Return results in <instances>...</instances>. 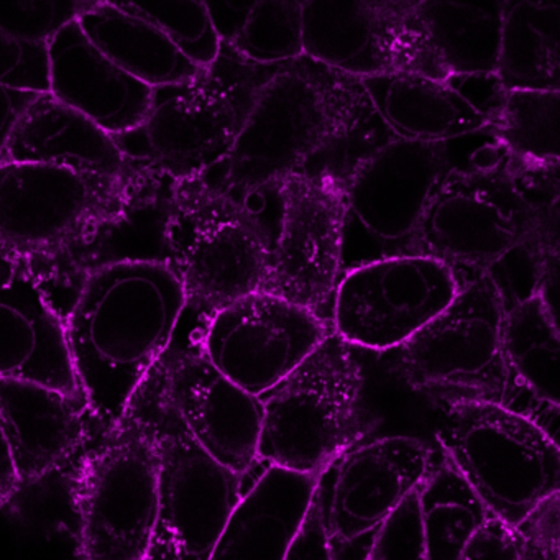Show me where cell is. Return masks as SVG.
Listing matches in <instances>:
<instances>
[{
  "label": "cell",
  "mask_w": 560,
  "mask_h": 560,
  "mask_svg": "<svg viewBox=\"0 0 560 560\" xmlns=\"http://www.w3.org/2000/svg\"><path fill=\"white\" fill-rule=\"evenodd\" d=\"M185 310V293L168 265L120 264L84 278L63 329L94 419L107 428L127 411Z\"/></svg>",
  "instance_id": "cell-1"
},
{
  "label": "cell",
  "mask_w": 560,
  "mask_h": 560,
  "mask_svg": "<svg viewBox=\"0 0 560 560\" xmlns=\"http://www.w3.org/2000/svg\"><path fill=\"white\" fill-rule=\"evenodd\" d=\"M370 109L360 81L307 57L290 61L261 88L231 153L199 179L231 191L313 178L327 150Z\"/></svg>",
  "instance_id": "cell-2"
},
{
  "label": "cell",
  "mask_w": 560,
  "mask_h": 560,
  "mask_svg": "<svg viewBox=\"0 0 560 560\" xmlns=\"http://www.w3.org/2000/svg\"><path fill=\"white\" fill-rule=\"evenodd\" d=\"M159 415L152 369L78 468V560H147L159 511Z\"/></svg>",
  "instance_id": "cell-3"
},
{
  "label": "cell",
  "mask_w": 560,
  "mask_h": 560,
  "mask_svg": "<svg viewBox=\"0 0 560 560\" xmlns=\"http://www.w3.org/2000/svg\"><path fill=\"white\" fill-rule=\"evenodd\" d=\"M504 311L487 277L467 284L455 300L398 349L393 370L412 395L455 401H487L533 419L556 434L559 406L542 405L511 378L503 355Z\"/></svg>",
  "instance_id": "cell-4"
},
{
  "label": "cell",
  "mask_w": 560,
  "mask_h": 560,
  "mask_svg": "<svg viewBox=\"0 0 560 560\" xmlns=\"http://www.w3.org/2000/svg\"><path fill=\"white\" fill-rule=\"evenodd\" d=\"M287 63L255 65L222 45L196 80L153 91L142 126L113 137L127 163L182 183L231 153L264 84Z\"/></svg>",
  "instance_id": "cell-5"
},
{
  "label": "cell",
  "mask_w": 560,
  "mask_h": 560,
  "mask_svg": "<svg viewBox=\"0 0 560 560\" xmlns=\"http://www.w3.org/2000/svg\"><path fill=\"white\" fill-rule=\"evenodd\" d=\"M150 175L142 168L117 178L65 166L0 163V254L38 287L120 212Z\"/></svg>",
  "instance_id": "cell-6"
},
{
  "label": "cell",
  "mask_w": 560,
  "mask_h": 560,
  "mask_svg": "<svg viewBox=\"0 0 560 560\" xmlns=\"http://www.w3.org/2000/svg\"><path fill=\"white\" fill-rule=\"evenodd\" d=\"M363 375L352 347L330 334L277 388L261 396L258 462L324 475L360 431Z\"/></svg>",
  "instance_id": "cell-7"
},
{
  "label": "cell",
  "mask_w": 560,
  "mask_h": 560,
  "mask_svg": "<svg viewBox=\"0 0 560 560\" xmlns=\"http://www.w3.org/2000/svg\"><path fill=\"white\" fill-rule=\"evenodd\" d=\"M438 442L491 516L517 526L559 493L560 452L533 419L487 401L444 405Z\"/></svg>",
  "instance_id": "cell-8"
},
{
  "label": "cell",
  "mask_w": 560,
  "mask_h": 560,
  "mask_svg": "<svg viewBox=\"0 0 560 560\" xmlns=\"http://www.w3.org/2000/svg\"><path fill=\"white\" fill-rule=\"evenodd\" d=\"M166 247L186 310L206 320L261 291L273 257L258 222L199 178L176 183Z\"/></svg>",
  "instance_id": "cell-9"
},
{
  "label": "cell",
  "mask_w": 560,
  "mask_h": 560,
  "mask_svg": "<svg viewBox=\"0 0 560 560\" xmlns=\"http://www.w3.org/2000/svg\"><path fill=\"white\" fill-rule=\"evenodd\" d=\"M559 225V206L527 205L511 166L490 178L445 176L425 209L419 245L422 255L454 271L462 290L483 278L516 245L560 254Z\"/></svg>",
  "instance_id": "cell-10"
},
{
  "label": "cell",
  "mask_w": 560,
  "mask_h": 560,
  "mask_svg": "<svg viewBox=\"0 0 560 560\" xmlns=\"http://www.w3.org/2000/svg\"><path fill=\"white\" fill-rule=\"evenodd\" d=\"M444 179L438 143L396 139L370 156L343 191L342 275L422 255L419 229Z\"/></svg>",
  "instance_id": "cell-11"
},
{
  "label": "cell",
  "mask_w": 560,
  "mask_h": 560,
  "mask_svg": "<svg viewBox=\"0 0 560 560\" xmlns=\"http://www.w3.org/2000/svg\"><path fill=\"white\" fill-rule=\"evenodd\" d=\"M156 365V363H155ZM160 386L159 511L147 560H208L244 478L212 460L186 432Z\"/></svg>",
  "instance_id": "cell-12"
},
{
  "label": "cell",
  "mask_w": 560,
  "mask_h": 560,
  "mask_svg": "<svg viewBox=\"0 0 560 560\" xmlns=\"http://www.w3.org/2000/svg\"><path fill=\"white\" fill-rule=\"evenodd\" d=\"M304 57L353 80L421 74L445 81L416 2H303Z\"/></svg>",
  "instance_id": "cell-13"
},
{
  "label": "cell",
  "mask_w": 560,
  "mask_h": 560,
  "mask_svg": "<svg viewBox=\"0 0 560 560\" xmlns=\"http://www.w3.org/2000/svg\"><path fill=\"white\" fill-rule=\"evenodd\" d=\"M460 291L454 271L435 260L389 258L342 275L334 296V334L359 349H398L435 319Z\"/></svg>",
  "instance_id": "cell-14"
},
{
  "label": "cell",
  "mask_w": 560,
  "mask_h": 560,
  "mask_svg": "<svg viewBox=\"0 0 560 560\" xmlns=\"http://www.w3.org/2000/svg\"><path fill=\"white\" fill-rule=\"evenodd\" d=\"M205 323L185 310L155 366L166 399L192 441L221 467L245 477L258 462L264 406L206 359L199 346Z\"/></svg>",
  "instance_id": "cell-15"
},
{
  "label": "cell",
  "mask_w": 560,
  "mask_h": 560,
  "mask_svg": "<svg viewBox=\"0 0 560 560\" xmlns=\"http://www.w3.org/2000/svg\"><path fill=\"white\" fill-rule=\"evenodd\" d=\"M330 334V323L316 314L257 291L209 317L199 332V346L225 378L261 398Z\"/></svg>",
  "instance_id": "cell-16"
},
{
  "label": "cell",
  "mask_w": 560,
  "mask_h": 560,
  "mask_svg": "<svg viewBox=\"0 0 560 560\" xmlns=\"http://www.w3.org/2000/svg\"><path fill=\"white\" fill-rule=\"evenodd\" d=\"M281 195L280 234L261 291L330 323L342 277L343 189L290 176L281 179Z\"/></svg>",
  "instance_id": "cell-17"
},
{
  "label": "cell",
  "mask_w": 560,
  "mask_h": 560,
  "mask_svg": "<svg viewBox=\"0 0 560 560\" xmlns=\"http://www.w3.org/2000/svg\"><path fill=\"white\" fill-rule=\"evenodd\" d=\"M336 465L327 493L320 478V493L327 533L342 546L372 534L434 467L428 444L408 435L375 439L347 451Z\"/></svg>",
  "instance_id": "cell-18"
},
{
  "label": "cell",
  "mask_w": 560,
  "mask_h": 560,
  "mask_svg": "<svg viewBox=\"0 0 560 560\" xmlns=\"http://www.w3.org/2000/svg\"><path fill=\"white\" fill-rule=\"evenodd\" d=\"M175 188L172 178L152 172L120 212L103 222L38 284L61 320L93 271L120 264L168 265L166 225Z\"/></svg>",
  "instance_id": "cell-19"
},
{
  "label": "cell",
  "mask_w": 560,
  "mask_h": 560,
  "mask_svg": "<svg viewBox=\"0 0 560 560\" xmlns=\"http://www.w3.org/2000/svg\"><path fill=\"white\" fill-rule=\"evenodd\" d=\"M50 94L110 137L142 126L153 90L124 73L90 44L78 21L48 45Z\"/></svg>",
  "instance_id": "cell-20"
},
{
  "label": "cell",
  "mask_w": 560,
  "mask_h": 560,
  "mask_svg": "<svg viewBox=\"0 0 560 560\" xmlns=\"http://www.w3.org/2000/svg\"><path fill=\"white\" fill-rule=\"evenodd\" d=\"M84 399L24 380H0V429L21 483L38 480L73 457L90 434Z\"/></svg>",
  "instance_id": "cell-21"
},
{
  "label": "cell",
  "mask_w": 560,
  "mask_h": 560,
  "mask_svg": "<svg viewBox=\"0 0 560 560\" xmlns=\"http://www.w3.org/2000/svg\"><path fill=\"white\" fill-rule=\"evenodd\" d=\"M0 380L38 383L84 399L63 320L25 273L0 288Z\"/></svg>",
  "instance_id": "cell-22"
},
{
  "label": "cell",
  "mask_w": 560,
  "mask_h": 560,
  "mask_svg": "<svg viewBox=\"0 0 560 560\" xmlns=\"http://www.w3.org/2000/svg\"><path fill=\"white\" fill-rule=\"evenodd\" d=\"M320 477L265 468L242 494L208 560H284Z\"/></svg>",
  "instance_id": "cell-23"
},
{
  "label": "cell",
  "mask_w": 560,
  "mask_h": 560,
  "mask_svg": "<svg viewBox=\"0 0 560 560\" xmlns=\"http://www.w3.org/2000/svg\"><path fill=\"white\" fill-rule=\"evenodd\" d=\"M0 163H37L103 175H132L109 133L71 107L40 94L15 129Z\"/></svg>",
  "instance_id": "cell-24"
},
{
  "label": "cell",
  "mask_w": 560,
  "mask_h": 560,
  "mask_svg": "<svg viewBox=\"0 0 560 560\" xmlns=\"http://www.w3.org/2000/svg\"><path fill=\"white\" fill-rule=\"evenodd\" d=\"M360 84L380 119L401 140L441 143L490 124L444 81L401 73Z\"/></svg>",
  "instance_id": "cell-25"
},
{
  "label": "cell",
  "mask_w": 560,
  "mask_h": 560,
  "mask_svg": "<svg viewBox=\"0 0 560 560\" xmlns=\"http://www.w3.org/2000/svg\"><path fill=\"white\" fill-rule=\"evenodd\" d=\"M78 25L110 63L150 90L189 83L205 71L186 60L159 28L124 11L119 2H88Z\"/></svg>",
  "instance_id": "cell-26"
},
{
  "label": "cell",
  "mask_w": 560,
  "mask_h": 560,
  "mask_svg": "<svg viewBox=\"0 0 560 560\" xmlns=\"http://www.w3.org/2000/svg\"><path fill=\"white\" fill-rule=\"evenodd\" d=\"M497 77L504 91H560V2H503Z\"/></svg>",
  "instance_id": "cell-27"
},
{
  "label": "cell",
  "mask_w": 560,
  "mask_h": 560,
  "mask_svg": "<svg viewBox=\"0 0 560 560\" xmlns=\"http://www.w3.org/2000/svg\"><path fill=\"white\" fill-rule=\"evenodd\" d=\"M416 11L447 78L497 73L503 2H416Z\"/></svg>",
  "instance_id": "cell-28"
},
{
  "label": "cell",
  "mask_w": 560,
  "mask_h": 560,
  "mask_svg": "<svg viewBox=\"0 0 560 560\" xmlns=\"http://www.w3.org/2000/svg\"><path fill=\"white\" fill-rule=\"evenodd\" d=\"M501 342L513 382L542 405L559 406V319L539 298L504 313Z\"/></svg>",
  "instance_id": "cell-29"
},
{
  "label": "cell",
  "mask_w": 560,
  "mask_h": 560,
  "mask_svg": "<svg viewBox=\"0 0 560 560\" xmlns=\"http://www.w3.org/2000/svg\"><path fill=\"white\" fill-rule=\"evenodd\" d=\"M419 508L428 560H458L468 537L491 516L444 457L419 487Z\"/></svg>",
  "instance_id": "cell-30"
},
{
  "label": "cell",
  "mask_w": 560,
  "mask_h": 560,
  "mask_svg": "<svg viewBox=\"0 0 560 560\" xmlns=\"http://www.w3.org/2000/svg\"><path fill=\"white\" fill-rule=\"evenodd\" d=\"M559 107L560 91H508L493 126L516 159L560 162Z\"/></svg>",
  "instance_id": "cell-31"
},
{
  "label": "cell",
  "mask_w": 560,
  "mask_h": 560,
  "mask_svg": "<svg viewBox=\"0 0 560 560\" xmlns=\"http://www.w3.org/2000/svg\"><path fill=\"white\" fill-rule=\"evenodd\" d=\"M231 47L255 65H281L304 57L303 2H254Z\"/></svg>",
  "instance_id": "cell-32"
},
{
  "label": "cell",
  "mask_w": 560,
  "mask_h": 560,
  "mask_svg": "<svg viewBox=\"0 0 560 560\" xmlns=\"http://www.w3.org/2000/svg\"><path fill=\"white\" fill-rule=\"evenodd\" d=\"M119 5L159 28L199 70H208L218 60L222 44L206 2H129Z\"/></svg>",
  "instance_id": "cell-33"
},
{
  "label": "cell",
  "mask_w": 560,
  "mask_h": 560,
  "mask_svg": "<svg viewBox=\"0 0 560 560\" xmlns=\"http://www.w3.org/2000/svg\"><path fill=\"white\" fill-rule=\"evenodd\" d=\"M438 150L445 176L458 178L503 175L514 162L513 153L504 145L493 124L438 143Z\"/></svg>",
  "instance_id": "cell-34"
},
{
  "label": "cell",
  "mask_w": 560,
  "mask_h": 560,
  "mask_svg": "<svg viewBox=\"0 0 560 560\" xmlns=\"http://www.w3.org/2000/svg\"><path fill=\"white\" fill-rule=\"evenodd\" d=\"M88 2H44V0H0V32L27 42L44 45L78 21Z\"/></svg>",
  "instance_id": "cell-35"
},
{
  "label": "cell",
  "mask_w": 560,
  "mask_h": 560,
  "mask_svg": "<svg viewBox=\"0 0 560 560\" xmlns=\"http://www.w3.org/2000/svg\"><path fill=\"white\" fill-rule=\"evenodd\" d=\"M369 550L375 560H428L419 488L373 530Z\"/></svg>",
  "instance_id": "cell-36"
},
{
  "label": "cell",
  "mask_w": 560,
  "mask_h": 560,
  "mask_svg": "<svg viewBox=\"0 0 560 560\" xmlns=\"http://www.w3.org/2000/svg\"><path fill=\"white\" fill-rule=\"evenodd\" d=\"M0 86L50 93L48 47L27 44L0 32Z\"/></svg>",
  "instance_id": "cell-37"
},
{
  "label": "cell",
  "mask_w": 560,
  "mask_h": 560,
  "mask_svg": "<svg viewBox=\"0 0 560 560\" xmlns=\"http://www.w3.org/2000/svg\"><path fill=\"white\" fill-rule=\"evenodd\" d=\"M524 549L526 542L516 526L490 516L468 537L458 560H517Z\"/></svg>",
  "instance_id": "cell-38"
},
{
  "label": "cell",
  "mask_w": 560,
  "mask_h": 560,
  "mask_svg": "<svg viewBox=\"0 0 560 560\" xmlns=\"http://www.w3.org/2000/svg\"><path fill=\"white\" fill-rule=\"evenodd\" d=\"M444 83L490 124L500 114L508 93L497 73L452 74Z\"/></svg>",
  "instance_id": "cell-39"
},
{
  "label": "cell",
  "mask_w": 560,
  "mask_h": 560,
  "mask_svg": "<svg viewBox=\"0 0 560 560\" xmlns=\"http://www.w3.org/2000/svg\"><path fill=\"white\" fill-rule=\"evenodd\" d=\"M284 560H336L334 544L327 533L326 520H324L320 483L310 511H307L306 520H304L298 536L294 537Z\"/></svg>",
  "instance_id": "cell-40"
},
{
  "label": "cell",
  "mask_w": 560,
  "mask_h": 560,
  "mask_svg": "<svg viewBox=\"0 0 560 560\" xmlns=\"http://www.w3.org/2000/svg\"><path fill=\"white\" fill-rule=\"evenodd\" d=\"M516 527L527 546L560 553L559 493L540 501Z\"/></svg>",
  "instance_id": "cell-41"
},
{
  "label": "cell",
  "mask_w": 560,
  "mask_h": 560,
  "mask_svg": "<svg viewBox=\"0 0 560 560\" xmlns=\"http://www.w3.org/2000/svg\"><path fill=\"white\" fill-rule=\"evenodd\" d=\"M40 96L38 93L12 90L0 86V162L4 159L9 142L32 104Z\"/></svg>",
  "instance_id": "cell-42"
},
{
  "label": "cell",
  "mask_w": 560,
  "mask_h": 560,
  "mask_svg": "<svg viewBox=\"0 0 560 560\" xmlns=\"http://www.w3.org/2000/svg\"><path fill=\"white\" fill-rule=\"evenodd\" d=\"M209 18L222 45H231L250 15L254 2H206Z\"/></svg>",
  "instance_id": "cell-43"
},
{
  "label": "cell",
  "mask_w": 560,
  "mask_h": 560,
  "mask_svg": "<svg viewBox=\"0 0 560 560\" xmlns=\"http://www.w3.org/2000/svg\"><path fill=\"white\" fill-rule=\"evenodd\" d=\"M22 483L12 464L11 451L0 429V503L11 500L21 490Z\"/></svg>",
  "instance_id": "cell-44"
},
{
  "label": "cell",
  "mask_w": 560,
  "mask_h": 560,
  "mask_svg": "<svg viewBox=\"0 0 560 560\" xmlns=\"http://www.w3.org/2000/svg\"><path fill=\"white\" fill-rule=\"evenodd\" d=\"M559 264L560 258H556V260L547 265L536 296L539 298L540 303L547 307V311H549L556 319H559V313H557V306H559Z\"/></svg>",
  "instance_id": "cell-45"
},
{
  "label": "cell",
  "mask_w": 560,
  "mask_h": 560,
  "mask_svg": "<svg viewBox=\"0 0 560 560\" xmlns=\"http://www.w3.org/2000/svg\"><path fill=\"white\" fill-rule=\"evenodd\" d=\"M517 560H560V553L546 552V550L526 544L523 556Z\"/></svg>",
  "instance_id": "cell-46"
},
{
  "label": "cell",
  "mask_w": 560,
  "mask_h": 560,
  "mask_svg": "<svg viewBox=\"0 0 560 560\" xmlns=\"http://www.w3.org/2000/svg\"><path fill=\"white\" fill-rule=\"evenodd\" d=\"M359 560H375L373 559L372 553H370L369 546H366L365 552H363L362 556L359 557Z\"/></svg>",
  "instance_id": "cell-47"
}]
</instances>
